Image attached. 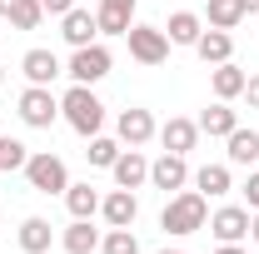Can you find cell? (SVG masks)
<instances>
[{
    "label": "cell",
    "instance_id": "cell-1",
    "mask_svg": "<svg viewBox=\"0 0 259 254\" xmlns=\"http://www.w3.org/2000/svg\"><path fill=\"white\" fill-rule=\"evenodd\" d=\"M204 224H209V199L199 190H180V194L164 199V209H160V229L164 234H199Z\"/></svg>",
    "mask_w": 259,
    "mask_h": 254
},
{
    "label": "cell",
    "instance_id": "cell-2",
    "mask_svg": "<svg viewBox=\"0 0 259 254\" xmlns=\"http://www.w3.org/2000/svg\"><path fill=\"white\" fill-rule=\"evenodd\" d=\"M60 120L75 130V135L90 140V135H100V125H105V105H100V95L90 85H70L60 95Z\"/></svg>",
    "mask_w": 259,
    "mask_h": 254
},
{
    "label": "cell",
    "instance_id": "cell-3",
    "mask_svg": "<svg viewBox=\"0 0 259 254\" xmlns=\"http://www.w3.org/2000/svg\"><path fill=\"white\" fill-rule=\"evenodd\" d=\"M25 185L35 194H65L70 190V170H65L60 155H50V150H35L25 159Z\"/></svg>",
    "mask_w": 259,
    "mask_h": 254
},
{
    "label": "cell",
    "instance_id": "cell-4",
    "mask_svg": "<svg viewBox=\"0 0 259 254\" xmlns=\"http://www.w3.org/2000/svg\"><path fill=\"white\" fill-rule=\"evenodd\" d=\"M15 115H20L30 130H50L55 120H60V95H55L50 85H25L20 100H15Z\"/></svg>",
    "mask_w": 259,
    "mask_h": 254
},
{
    "label": "cell",
    "instance_id": "cell-5",
    "mask_svg": "<svg viewBox=\"0 0 259 254\" xmlns=\"http://www.w3.org/2000/svg\"><path fill=\"white\" fill-rule=\"evenodd\" d=\"M110 65H115V55L105 50V45H80L75 55H70V65H65V75L75 80V85H95V80H105L110 75Z\"/></svg>",
    "mask_w": 259,
    "mask_h": 254
},
{
    "label": "cell",
    "instance_id": "cell-6",
    "mask_svg": "<svg viewBox=\"0 0 259 254\" xmlns=\"http://www.w3.org/2000/svg\"><path fill=\"white\" fill-rule=\"evenodd\" d=\"M125 40H130V55L140 65H164L169 60V35H164L160 25H140V20H135L125 30Z\"/></svg>",
    "mask_w": 259,
    "mask_h": 254
},
{
    "label": "cell",
    "instance_id": "cell-7",
    "mask_svg": "<svg viewBox=\"0 0 259 254\" xmlns=\"http://www.w3.org/2000/svg\"><path fill=\"white\" fill-rule=\"evenodd\" d=\"M155 135H160V125H155V115H150V110H140V105L120 110V120H115V140H120L125 150H140V145H150Z\"/></svg>",
    "mask_w": 259,
    "mask_h": 254
},
{
    "label": "cell",
    "instance_id": "cell-8",
    "mask_svg": "<svg viewBox=\"0 0 259 254\" xmlns=\"http://www.w3.org/2000/svg\"><path fill=\"white\" fill-rule=\"evenodd\" d=\"M190 180H194L190 175V155H169V150H164L160 159H150V185H155V190L180 194Z\"/></svg>",
    "mask_w": 259,
    "mask_h": 254
},
{
    "label": "cell",
    "instance_id": "cell-9",
    "mask_svg": "<svg viewBox=\"0 0 259 254\" xmlns=\"http://www.w3.org/2000/svg\"><path fill=\"white\" fill-rule=\"evenodd\" d=\"M209 234H214L220 244H239V239L249 234V209H244V204L214 209V215H209Z\"/></svg>",
    "mask_w": 259,
    "mask_h": 254
},
{
    "label": "cell",
    "instance_id": "cell-10",
    "mask_svg": "<svg viewBox=\"0 0 259 254\" xmlns=\"http://www.w3.org/2000/svg\"><path fill=\"white\" fill-rule=\"evenodd\" d=\"M100 215H105L110 229H130V224L140 220V199H135V190H120V185H115V190L100 199Z\"/></svg>",
    "mask_w": 259,
    "mask_h": 254
},
{
    "label": "cell",
    "instance_id": "cell-11",
    "mask_svg": "<svg viewBox=\"0 0 259 254\" xmlns=\"http://www.w3.org/2000/svg\"><path fill=\"white\" fill-rule=\"evenodd\" d=\"M160 145L169 155H190L194 145H199V120H185V115H169L160 125Z\"/></svg>",
    "mask_w": 259,
    "mask_h": 254
},
{
    "label": "cell",
    "instance_id": "cell-12",
    "mask_svg": "<svg viewBox=\"0 0 259 254\" xmlns=\"http://www.w3.org/2000/svg\"><path fill=\"white\" fill-rule=\"evenodd\" d=\"M60 35H65V45L70 50H80V45H95V35H100V20L90 15V10H65L60 15Z\"/></svg>",
    "mask_w": 259,
    "mask_h": 254
},
{
    "label": "cell",
    "instance_id": "cell-13",
    "mask_svg": "<svg viewBox=\"0 0 259 254\" xmlns=\"http://www.w3.org/2000/svg\"><path fill=\"white\" fill-rule=\"evenodd\" d=\"M110 175H115L120 190H140V185H150V159L140 150H120V159L110 164Z\"/></svg>",
    "mask_w": 259,
    "mask_h": 254
},
{
    "label": "cell",
    "instance_id": "cell-14",
    "mask_svg": "<svg viewBox=\"0 0 259 254\" xmlns=\"http://www.w3.org/2000/svg\"><path fill=\"white\" fill-rule=\"evenodd\" d=\"M244 85H249V70H239L234 60L209 65V90H214V100H239Z\"/></svg>",
    "mask_w": 259,
    "mask_h": 254
},
{
    "label": "cell",
    "instance_id": "cell-15",
    "mask_svg": "<svg viewBox=\"0 0 259 254\" xmlns=\"http://www.w3.org/2000/svg\"><path fill=\"white\" fill-rule=\"evenodd\" d=\"M135 5L140 0H100L95 20H100V35H125L135 25Z\"/></svg>",
    "mask_w": 259,
    "mask_h": 254
},
{
    "label": "cell",
    "instance_id": "cell-16",
    "mask_svg": "<svg viewBox=\"0 0 259 254\" xmlns=\"http://www.w3.org/2000/svg\"><path fill=\"white\" fill-rule=\"evenodd\" d=\"M20 70H25V80H30V85H50L55 75H65L60 55H55V50H40V45H35V50H25Z\"/></svg>",
    "mask_w": 259,
    "mask_h": 254
},
{
    "label": "cell",
    "instance_id": "cell-17",
    "mask_svg": "<svg viewBox=\"0 0 259 254\" xmlns=\"http://www.w3.org/2000/svg\"><path fill=\"white\" fill-rule=\"evenodd\" d=\"M194 55L204 65H225L229 55H234V35L229 30H214V25H204V35L194 40Z\"/></svg>",
    "mask_w": 259,
    "mask_h": 254
},
{
    "label": "cell",
    "instance_id": "cell-18",
    "mask_svg": "<svg viewBox=\"0 0 259 254\" xmlns=\"http://www.w3.org/2000/svg\"><path fill=\"white\" fill-rule=\"evenodd\" d=\"M15 239H20V249H25V254H45L50 244H55V229H50V220H40V215H25Z\"/></svg>",
    "mask_w": 259,
    "mask_h": 254
},
{
    "label": "cell",
    "instance_id": "cell-19",
    "mask_svg": "<svg viewBox=\"0 0 259 254\" xmlns=\"http://www.w3.org/2000/svg\"><path fill=\"white\" fill-rule=\"evenodd\" d=\"M225 155H229V164H259V130H244V125H234L225 135Z\"/></svg>",
    "mask_w": 259,
    "mask_h": 254
},
{
    "label": "cell",
    "instance_id": "cell-20",
    "mask_svg": "<svg viewBox=\"0 0 259 254\" xmlns=\"http://www.w3.org/2000/svg\"><path fill=\"white\" fill-rule=\"evenodd\" d=\"M194 190L204 194V199H220V194L234 190V180H229V164H199L194 170Z\"/></svg>",
    "mask_w": 259,
    "mask_h": 254
},
{
    "label": "cell",
    "instance_id": "cell-21",
    "mask_svg": "<svg viewBox=\"0 0 259 254\" xmlns=\"http://www.w3.org/2000/svg\"><path fill=\"white\" fill-rule=\"evenodd\" d=\"M234 125H239V110H229V100H214V105L199 115V135H214V140H225Z\"/></svg>",
    "mask_w": 259,
    "mask_h": 254
},
{
    "label": "cell",
    "instance_id": "cell-22",
    "mask_svg": "<svg viewBox=\"0 0 259 254\" xmlns=\"http://www.w3.org/2000/svg\"><path fill=\"white\" fill-rule=\"evenodd\" d=\"M0 20H10L15 30H35L45 20V10H40V0H0Z\"/></svg>",
    "mask_w": 259,
    "mask_h": 254
},
{
    "label": "cell",
    "instance_id": "cell-23",
    "mask_svg": "<svg viewBox=\"0 0 259 254\" xmlns=\"http://www.w3.org/2000/svg\"><path fill=\"white\" fill-rule=\"evenodd\" d=\"M100 199H105V194H100L90 180L65 190V204H70V215H75V220H95V215H100Z\"/></svg>",
    "mask_w": 259,
    "mask_h": 254
},
{
    "label": "cell",
    "instance_id": "cell-24",
    "mask_svg": "<svg viewBox=\"0 0 259 254\" xmlns=\"http://www.w3.org/2000/svg\"><path fill=\"white\" fill-rule=\"evenodd\" d=\"M164 35H169V45H194V40L204 35V20H199L194 10H175L169 25H164Z\"/></svg>",
    "mask_w": 259,
    "mask_h": 254
},
{
    "label": "cell",
    "instance_id": "cell-25",
    "mask_svg": "<svg viewBox=\"0 0 259 254\" xmlns=\"http://www.w3.org/2000/svg\"><path fill=\"white\" fill-rule=\"evenodd\" d=\"M60 244H65V254H95L100 249V229H90V220H75L60 234Z\"/></svg>",
    "mask_w": 259,
    "mask_h": 254
},
{
    "label": "cell",
    "instance_id": "cell-26",
    "mask_svg": "<svg viewBox=\"0 0 259 254\" xmlns=\"http://www.w3.org/2000/svg\"><path fill=\"white\" fill-rule=\"evenodd\" d=\"M239 20H244V5H239V0H209L204 25H214V30H234Z\"/></svg>",
    "mask_w": 259,
    "mask_h": 254
},
{
    "label": "cell",
    "instance_id": "cell-27",
    "mask_svg": "<svg viewBox=\"0 0 259 254\" xmlns=\"http://www.w3.org/2000/svg\"><path fill=\"white\" fill-rule=\"evenodd\" d=\"M120 150H125L120 140H110V135H90V150H85V159H90L95 170H110V164L120 159Z\"/></svg>",
    "mask_w": 259,
    "mask_h": 254
},
{
    "label": "cell",
    "instance_id": "cell-28",
    "mask_svg": "<svg viewBox=\"0 0 259 254\" xmlns=\"http://www.w3.org/2000/svg\"><path fill=\"white\" fill-rule=\"evenodd\" d=\"M100 254H140L135 224H130V229H110V234H100Z\"/></svg>",
    "mask_w": 259,
    "mask_h": 254
},
{
    "label": "cell",
    "instance_id": "cell-29",
    "mask_svg": "<svg viewBox=\"0 0 259 254\" xmlns=\"http://www.w3.org/2000/svg\"><path fill=\"white\" fill-rule=\"evenodd\" d=\"M25 159H30V150H25L20 140L0 135V170H5V175H10V170H25Z\"/></svg>",
    "mask_w": 259,
    "mask_h": 254
},
{
    "label": "cell",
    "instance_id": "cell-30",
    "mask_svg": "<svg viewBox=\"0 0 259 254\" xmlns=\"http://www.w3.org/2000/svg\"><path fill=\"white\" fill-rule=\"evenodd\" d=\"M239 190H244V204H249V209H259V170H249V180H244Z\"/></svg>",
    "mask_w": 259,
    "mask_h": 254
},
{
    "label": "cell",
    "instance_id": "cell-31",
    "mask_svg": "<svg viewBox=\"0 0 259 254\" xmlns=\"http://www.w3.org/2000/svg\"><path fill=\"white\" fill-rule=\"evenodd\" d=\"M40 10L45 15H65V10H75V0H40Z\"/></svg>",
    "mask_w": 259,
    "mask_h": 254
},
{
    "label": "cell",
    "instance_id": "cell-32",
    "mask_svg": "<svg viewBox=\"0 0 259 254\" xmlns=\"http://www.w3.org/2000/svg\"><path fill=\"white\" fill-rule=\"evenodd\" d=\"M244 100H249V110H259V75H249V85H244Z\"/></svg>",
    "mask_w": 259,
    "mask_h": 254
},
{
    "label": "cell",
    "instance_id": "cell-33",
    "mask_svg": "<svg viewBox=\"0 0 259 254\" xmlns=\"http://www.w3.org/2000/svg\"><path fill=\"white\" fill-rule=\"evenodd\" d=\"M249 239L259 244V209H249Z\"/></svg>",
    "mask_w": 259,
    "mask_h": 254
},
{
    "label": "cell",
    "instance_id": "cell-34",
    "mask_svg": "<svg viewBox=\"0 0 259 254\" xmlns=\"http://www.w3.org/2000/svg\"><path fill=\"white\" fill-rule=\"evenodd\" d=\"M214 254H249V249H239V244H220Z\"/></svg>",
    "mask_w": 259,
    "mask_h": 254
},
{
    "label": "cell",
    "instance_id": "cell-35",
    "mask_svg": "<svg viewBox=\"0 0 259 254\" xmlns=\"http://www.w3.org/2000/svg\"><path fill=\"white\" fill-rule=\"evenodd\" d=\"M244 5V15H259V0H239Z\"/></svg>",
    "mask_w": 259,
    "mask_h": 254
},
{
    "label": "cell",
    "instance_id": "cell-36",
    "mask_svg": "<svg viewBox=\"0 0 259 254\" xmlns=\"http://www.w3.org/2000/svg\"><path fill=\"white\" fill-rule=\"evenodd\" d=\"M164 254H190V249H164Z\"/></svg>",
    "mask_w": 259,
    "mask_h": 254
},
{
    "label": "cell",
    "instance_id": "cell-37",
    "mask_svg": "<svg viewBox=\"0 0 259 254\" xmlns=\"http://www.w3.org/2000/svg\"><path fill=\"white\" fill-rule=\"evenodd\" d=\"M0 85H5V65H0Z\"/></svg>",
    "mask_w": 259,
    "mask_h": 254
},
{
    "label": "cell",
    "instance_id": "cell-38",
    "mask_svg": "<svg viewBox=\"0 0 259 254\" xmlns=\"http://www.w3.org/2000/svg\"><path fill=\"white\" fill-rule=\"evenodd\" d=\"M0 40H5V30H0Z\"/></svg>",
    "mask_w": 259,
    "mask_h": 254
}]
</instances>
